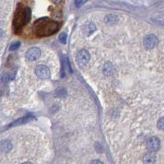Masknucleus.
Returning <instances> with one entry per match:
<instances>
[{
    "instance_id": "nucleus-1",
    "label": "nucleus",
    "mask_w": 164,
    "mask_h": 164,
    "mask_svg": "<svg viewBox=\"0 0 164 164\" xmlns=\"http://www.w3.org/2000/svg\"><path fill=\"white\" fill-rule=\"evenodd\" d=\"M58 24L47 17L39 19L34 25V31L39 37H45L54 34L58 31Z\"/></svg>"
},
{
    "instance_id": "nucleus-3",
    "label": "nucleus",
    "mask_w": 164,
    "mask_h": 164,
    "mask_svg": "<svg viewBox=\"0 0 164 164\" xmlns=\"http://www.w3.org/2000/svg\"><path fill=\"white\" fill-rule=\"evenodd\" d=\"M35 74L42 80H46L50 77V70L47 66L39 65L35 67Z\"/></svg>"
},
{
    "instance_id": "nucleus-17",
    "label": "nucleus",
    "mask_w": 164,
    "mask_h": 164,
    "mask_svg": "<svg viewBox=\"0 0 164 164\" xmlns=\"http://www.w3.org/2000/svg\"><path fill=\"white\" fill-rule=\"evenodd\" d=\"M157 127L159 130H164V116L158 120V122H157Z\"/></svg>"
},
{
    "instance_id": "nucleus-15",
    "label": "nucleus",
    "mask_w": 164,
    "mask_h": 164,
    "mask_svg": "<svg viewBox=\"0 0 164 164\" xmlns=\"http://www.w3.org/2000/svg\"><path fill=\"white\" fill-rule=\"evenodd\" d=\"M58 40H59V41L61 42L62 44L65 45L66 43H67V34H66V33H62V34H59Z\"/></svg>"
},
{
    "instance_id": "nucleus-14",
    "label": "nucleus",
    "mask_w": 164,
    "mask_h": 164,
    "mask_svg": "<svg viewBox=\"0 0 164 164\" xmlns=\"http://www.w3.org/2000/svg\"><path fill=\"white\" fill-rule=\"evenodd\" d=\"M56 94L58 96V97H60V98H63V97H66L67 96V90L65 89H57V91H56Z\"/></svg>"
},
{
    "instance_id": "nucleus-6",
    "label": "nucleus",
    "mask_w": 164,
    "mask_h": 164,
    "mask_svg": "<svg viewBox=\"0 0 164 164\" xmlns=\"http://www.w3.org/2000/svg\"><path fill=\"white\" fill-rule=\"evenodd\" d=\"M41 52L40 49L36 47L31 48L26 53V58L29 61H34L37 60L38 58L40 57Z\"/></svg>"
},
{
    "instance_id": "nucleus-12",
    "label": "nucleus",
    "mask_w": 164,
    "mask_h": 164,
    "mask_svg": "<svg viewBox=\"0 0 164 164\" xmlns=\"http://www.w3.org/2000/svg\"><path fill=\"white\" fill-rule=\"evenodd\" d=\"M95 26L93 24V23H88V24H86V26H84L83 31H84V32H85L87 35H89V34H91L94 31H95Z\"/></svg>"
},
{
    "instance_id": "nucleus-21",
    "label": "nucleus",
    "mask_w": 164,
    "mask_h": 164,
    "mask_svg": "<svg viewBox=\"0 0 164 164\" xmlns=\"http://www.w3.org/2000/svg\"><path fill=\"white\" fill-rule=\"evenodd\" d=\"M52 1H53V3H54V4H60V3L62 2V0H52Z\"/></svg>"
},
{
    "instance_id": "nucleus-7",
    "label": "nucleus",
    "mask_w": 164,
    "mask_h": 164,
    "mask_svg": "<svg viewBox=\"0 0 164 164\" xmlns=\"http://www.w3.org/2000/svg\"><path fill=\"white\" fill-rule=\"evenodd\" d=\"M89 58H90V55H89V52L85 49H82L78 52L77 56H76V60L80 65H86L89 62Z\"/></svg>"
},
{
    "instance_id": "nucleus-19",
    "label": "nucleus",
    "mask_w": 164,
    "mask_h": 164,
    "mask_svg": "<svg viewBox=\"0 0 164 164\" xmlns=\"http://www.w3.org/2000/svg\"><path fill=\"white\" fill-rule=\"evenodd\" d=\"M95 148H96V149L98 150V152H102V147L100 146V144H96V145H95Z\"/></svg>"
},
{
    "instance_id": "nucleus-22",
    "label": "nucleus",
    "mask_w": 164,
    "mask_h": 164,
    "mask_svg": "<svg viewBox=\"0 0 164 164\" xmlns=\"http://www.w3.org/2000/svg\"><path fill=\"white\" fill-rule=\"evenodd\" d=\"M4 35V31L2 29H0V38L2 37Z\"/></svg>"
},
{
    "instance_id": "nucleus-16",
    "label": "nucleus",
    "mask_w": 164,
    "mask_h": 164,
    "mask_svg": "<svg viewBox=\"0 0 164 164\" xmlns=\"http://www.w3.org/2000/svg\"><path fill=\"white\" fill-rule=\"evenodd\" d=\"M20 46V43L19 42V41L14 42V43H12V44L10 45V47H9V50H10V51H15V50H17V48H19Z\"/></svg>"
},
{
    "instance_id": "nucleus-23",
    "label": "nucleus",
    "mask_w": 164,
    "mask_h": 164,
    "mask_svg": "<svg viewBox=\"0 0 164 164\" xmlns=\"http://www.w3.org/2000/svg\"><path fill=\"white\" fill-rule=\"evenodd\" d=\"M22 164H31V163H29V162H26V163H22Z\"/></svg>"
},
{
    "instance_id": "nucleus-4",
    "label": "nucleus",
    "mask_w": 164,
    "mask_h": 164,
    "mask_svg": "<svg viewBox=\"0 0 164 164\" xmlns=\"http://www.w3.org/2000/svg\"><path fill=\"white\" fill-rule=\"evenodd\" d=\"M158 40L154 34H148L144 39V46L147 49H152L157 45Z\"/></svg>"
},
{
    "instance_id": "nucleus-9",
    "label": "nucleus",
    "mask_w": 164,
    "mask_h": 164,
    "mask_svg": "<svg viewBox=\"0 0 164 164\" xmlns=\"http://www.w3.org/2000/svg\"><path fill=\"white\" fill-rule=\"evenodd\" d=\"M12 149V144L9 140H0V150L4 153H7Z\"/></svg>"
},
{
    "instance_id": "nucleus-13",
    "label": "nucleus",
    "mask_w": 164,
    "mask_h": 164,
    "mask_svg": "<svg viewBox=\"0 0 164 164\" xmlns=\"http://www.w3.org/2000/svg\"><path fill=\"white\" fill-rule=\"evenodd\" d=\"M116 20H117V17L115 15H113V14L108 15L105 17V21L108 24H114V23H116Z\"/></svg>"
},
{
    "instance_id": "nucleus-2",
    "label": "nucleus",
    "mask_w": 164,
    "mask_h": 164,
    "mask_svg": "<svg viewBox=\"0 0 164 164\" xmlns=\"http://www.w3.org/2000/svg\"><path fill=\"white\" fill-rule=\"evenodd\" d=\"M31 9L29 7H20L18 8L14 17V26L17 29H20L25 25L27 24L31 20Z\"/></svg>"
},
{
    "instance_id": "nucleus-10",
    "label": "nucleus",
    "mask_w": 164,
    "mask_h": 164,
    "mask_svg": "<svg viewBox=\"0 0 164 164\" xmlns=\"http://www.w3.org/2000/svg\"><path fill=\"white\" fill-rule=\"evenodd\" d=\"M114 68L111 62H106L102 67V72L105 75H111L113 73Z\"/></svg>"
},
{
    "instance_id": "nucleus-20",
    "label": "nucleus",
    "mask_w": 164,
    "mask_h": 164,
    "mask_svg": "<svg viewBox=\"0 0 164 164\" xmlns=\"http://www.w3.org/2000/svg\"><path fill=\"white\" fill-rule=\"evenodd\" d=\"M90 164H103V163H102L101 161H99V160H94Z\"/></svg>"
},
{
    "instance_id": "nucleus-8",
    "label": "nucleus",
    "mask_w": 164,
    "mask_h": 164,
    "mask_svg": "<svg viewBox=\"0 0 164 164\" xmlns=\"http://www.w3.org/2000/svg\"><path fill=\"white\" fill-rule=\"evenodd\" d=\"M34 117L33 116H23V117H20L19 119L16 120L15 122L11 124L9 127H17V126H20V125H23V124H26V123H28L31 122L32 120H34Z\"/></svg>"
},
{
    "instance_id": "nucleus-11",
    "label": "nucleus",
    "mask_w": 164,
    "mask_h": 164,
    "mask_svg": "<svg viewBox=\"0 0 164 164\" xmlns=\"http://www.w3.org/2000/svg\"><path fill=\"white\" fill-rule=\"evenodd\" d=\"M155 156L152 153L146 154L143 157L144 164H154L155 163Z\"/></svg>"
},
{
    "instance_id": "nucleus-18",
    "label": "nucleus",
    "mask_w": 164,
    "mask_h": 164,
    "mask_svg": "<svg viewBox=\"0 0 164 164\" xmlns=\"http://www.w3.org/2000/svg\"><path fill=\"white\" fill-rule=\"evenodd\" d=\"M86 2V0H75V4L76 7H81L83 4H85Z\"/></svg>"
},
{
    "instance_id": "nucleus-5",
    "label": "nucleus",
    "mask_w": 164,
    "mask_h": 164,
    "mask_svg": "<svg viewBox=\"0 0 164 164\" xmlns=\"http://www.w3.org/2000/svg\"><path fill=\"white\" fill-rule=\"evenodd\" d=\"M147 148L151 153L157 151L160 148V140L155 136L149 138L147 141Z\"/></svg>"
}]
</instances>
